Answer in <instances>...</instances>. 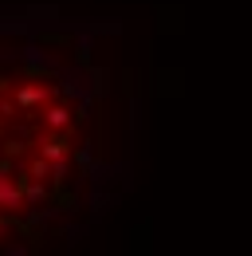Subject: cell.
<instances>
[{"instance_id": "obj_1", "label": "cell", "mask_w": 252, "mask_h": 256, "mask_svg": "<svg viewBox=\"0 0 252 256\" xmlns=\"http://www.w3.org/2000/svg\"><path fill=\"white\" fill-rule=\"evenodd\" d=\"M106 71L75 28L0 20V252H28L102 201Z\"/></svg>"}]
</instances>
